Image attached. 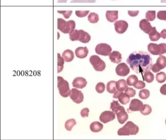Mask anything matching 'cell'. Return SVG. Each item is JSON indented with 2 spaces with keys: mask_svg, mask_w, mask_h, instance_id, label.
Listing matches in <instances>:
<instances>
[{
  "mask_svg": "<svg viewBox=\"0 0 166 140\" xmlns=\"http://www.w3.org/2000/svg\"><path fill=\"white\" fill-rule=\"evenodd\" d=\"M147 49L151 54L160 55V47L159 45L151 43L147 45Z\"/></svg>",
  "mask_w": 166,
  "mask_h": 140,
  "instance_id": "cell-18",
  "label": "cell"
},
{
  "mask_svg": "<svg viewBox=\"0 0 166 140\" xmlns=\"http://www.w3.org/2000/svg\"><path fill=\"white\" fill-rule=\"evenodd\" d=\"M149 90H147V89H142V90H140L139 93V96L140 97V99L145 100V99H147L148 97L150 96Z\"/></svg>",
  "mask_w": 166,
  "mask_h": 140,
  "instance_id": "cell-36",
  "label": "cell"
},
{
  "mask_svg": "<svg viewBox=\"0 0 166 140\" xmlns=\"http://www.w3.org/2000/svg\"><path fill=\"white\" fill-rule=\"evenodd\" d=\"M76 124H77V122L74 119H70L66 121L64 124V127L67 130L70 131L72 130L74 126L76 125Z\"/></svg>",
  "mask_w": 166,
  "mask_h": 140,
  "instance_id": "cell-29",
  "label": "cell"
},
{
  "mask_svg": "<svg viewBox=\"0 0 166 140\" xmlns=\"http://www.w3.org/2000/svg\"><path fill=\"white\" fill-rule=\"evenodd\" d=\"M145 17L147 21H154L156 18V12L155 11H149L146 13Z\"/></svg>",
  "mask_w": 166,
  "mask_h": 140,
  "instance_id": "cell-33",
  "label": "cell"
},
{
  "mask_svg": "<svg viewBox=\"0 0 166 140\" xmlns=\"http://www.w3.org/2000/svg\"><path fill=\"white\" fill-rule=\"evenodd\" d=\"M130 71V68L128 67L127 65L125 63L119 64L115 69L116 74L121 77H125L127 76Z\"/></svg>",
  "mask_w": 166,
  "mask_h": 140,
  "instance_id": "cell-9",
  "label": "cell"
},
{
  "mask_svg": "<svg viewBox=\"0 0 166 140\" xmlns=\"http://www.w3.org/2000/svg\"><path fill=\"white\" fill-rule=\"evenodd\" d=\"M125 93L127 94L130 97H134L136 94L135 90L133 88L130 87L126 88V90H125Z\"/></svg>",
  "mask_w": 166,
  "mask_h": 140,
  "instance_id": "cell-39",
  "label": "cell"
},
{
  "mask_svg": "<svg viewBox=\"0 0 166 140\" xmlns=\"http://www.w3.org/2000/svg\"><path fill=\"white\" fill-rule=\"evenodd\" d=\"M76 56L77 57H78L79 59H84L85 58L88 56L89 53V50L87 47H81L77 48L75 51Z\"/></svg>",
  "mask_w": 166,
  "mask_h": 140,
  "instance_id": "cell-15",
  "label": "cell"
},
{
  "mask_svg": "<svg viewBox=\"0 0 166 140\" xmlns=\"http://www.w3.org/2000/svg\"><path fill=\"white\" fill-rule=\"evenodd\" d=\"M62 57L64 59L65 62H69L74 59V54L72 50L67 49L62 53Z\"/></svg>",
  "mask_w": 166,
  "mask_h": 140,
  "instance_id": "cell-20",
  "label": "cell"
},
{
  "mask_svg": "<svg viewBox=\"0 0 166 140\" xmlns=\"http://www.w3.org/2000/svg\"><path fill=\"white\" fill-rule=\"evenodd\" d=\"M109 59L114 64H119L122 60L121 53L118 51H113L109 56Z\"/></svg>",
  "mask_w": 166,
  "mask_h": 140,
  "instance_id": "cell-17",
  "label": "cell"
},
{
  "mask_svg": "<svg viewBox=\"0 0 166 140\" xmlns=\"http://www.w3.org/2000/svg\"><path fill=\"white\" fill-rule=\"evenodd\" d=\"M90 128L93 133H98L103 128V125L99 121H94L91 124Z\"/></svg>",
  "mask_w": 166,
  "mask_h": 140,
  "instance_id": "cell-21",
  "label": "cell"
},
{
  "mask_svg": "<svg viewBox=\"0 0 166 140\" xmlns=\"http://www.w3.org/2000/svg\"><path fill=\"white\" fill-rule=\"evenodd\" d=\"M159 46L160 47V55L166 53V43H160Z\"/></svg>",
  "mask_w": 166,
  "mask_h": 140,
  "instance_id": "cell-45",
  "label": "cell"
},
{
  "mask_svg": "<svg viewBox=\"0 0 166 140\" xmlns=\"http://www.w3.org/2000/svg\"><path fill=\"white\" fill-rule=\"evenodd\" d=\"M64 60L63 57H61L59 53L57 54V73H60L64 69Z\"/></svg>",
  "mask_w": 166,
  "mask_h": 140,
  "instance_id": "cell-28",
  "label": "cell"
},
{
  "mask_svg": "<svg viewBox=\"0 0 166 140\" xmlns=\"http://www.w3.org/2000/svg\"></svg>",
  "mask_w": 166,
  "mask_h": 140,
  "instance_id": "cell-54",
  "label": "cell"
},
{
  "mask_svg": "<svg viewBox=\"0 0 166 140\" xmlns=\"http://www.w3.org/2000/svg\"><path fill=\"white\" fill-rule=\"evenodd\" d=\"M139 27L142 31L147 34H149L152 29L151 25L147 19H142L140 21L139 23Z\"/></svg>",
  "mask_w": 166,
  "mask_h": 140,
  "instance_id": "cell-13",
  "label": "cell"
},
{
  "mask_svg": "<svg viewBox=\"0 0 166 140\" xmlns=\"http://www.w3.org/2000/svg\"><path fill=\"white\" fill-rule=\"evenodd\" d=\"M160 36H161V37H162V38H164V39H166V29H164V30H163L161 32Z\"/></svg>",
  "mask_w": 166,
  "mask_h": 140,
  "instance_id": "cell-51",
  "label": "cell"
},
{
  "mask_svg": "<svg viewBox=\"0 0 166 140\" xmlns=\"http://www.w3.org/2000/svg\"><path fill=\"white\" fill-rule=\"evenodd\" d=\"M96 0H72V3H95Z\"/></svg>",
  "mask_w": 166,
  "mask_h": 140,
  "instance_id": "cell-46",
  "label": "cell"
},
{
  "mask_svg": "<svg viewBox=\"0 0 166 140\" xmlns=\"http://www.w3.org/2000/svg\"><path fill=\"white\" fill-rule=\"evenodd\" d=\"M139 132V127L132 121H127L126 124L118 131L119 136L135 135Z\"/></svg>",
  "mask_w": 166,
  "mask_h": 140,
  "instance_id": "cell-2",
  "label": "cell"
},
{
  "mask_svg": "<svg viewBox=\"0 0 166 140\" xmlns=\"http://www.w3.org/2000/svg\"><path fill=\"white\" fill-rule=\"evenodd\" d=\"M89 109L88 108H83L81 112V116L83 118H86L89 117Z\"/></svg>",
  "mask_w": 166,
  "mask_h": 140,
  "instance_id": "cell-44",
  "label": "cell"
},
{
  "mask_svg": "<svg viewBox=\"0 0 166 140\" xmlns=\"http://www.w3.org/2000/svg\"><path fill=\"white\" fill-rule=\"evenodd\" d=\"M115 119V114L113 112L106 111L103 112L100 116V121L103 123H107L109 121H113Z\"/></svg>",
  "mask_w": 166,
  "mask_h": 140,
  "instance_id": "cell-8",
  "label": "cell"
},
{
  "mask_svg": "<svg viewBox=\"0 0 166 140\" xmlns=\"http://www.w3.org/2000/svg\"><path fill=\"white\" fill-rule=\"evenodd\" d=\"M87 83L88 82L83 77H79L74 79L72 82V85L74 88L83 89L87 85Z\"/></svg>",
  "mask_w": 166,
  "mask_h": 140,
  "instance_id": "cell-12",
  "label": "cell"
},
{
  "mask_svg": "<svg viewBox=\"0 0 166 140\" xmlns=\"http://www.w3.org/2000/svg\"><path fill=\"white\" fill-rule=\"evenodd\" d=\"M80 38L79 40V42L81 43H89L91 40V36L88 32L84 31L83 30H80Z\"/></svg>",
  "mask_w": 166,
  "mask_h": 140,
  "instance_id": "cell-19",
  "label": "cell"
},
{
  "mask_svg": "<svg viewBox=\"0 0 166 140\" xmlns=\"http://www.w3.org/2000/svg\"><path fill=\"white\" fill-rule=\"evenodd\" d=\"M89 11H77L76 12V15L79 18L85 17L89 13Z\"/></svg>",
  "mask_w": 166,
  "mask_h": 140,
  "instance_id": "cell-41",
  "label": "cell"
},
{
  "mask_svg": "<svg viewBox=\"0 0 166 140\" xmlns=\"http://www.w3.org/2000/svg\"><path fill=\"white\" fill-rule=\"evenodd\" d=\"M149 36L150 40L151 41H157L159 40L161 37L160 34L157 31L155 27L152 28L151 31H150V32L149 34Z\"/></svg>",
  "mask_w": 166,
  "mask_h": 140,
  "instance_id": "cell-24",
  "label": "cell"
},
{
  "mask_svg": "<svg viewBox=\"0 0 166 140\" xmlns=\"http://www.w3.org/2000/svg\"><path fill=\"white\" fill-rule=\"evenodd\" d=\"M57 88L60 95L64 97H68L71 94V90L67 81L62 77H57Z\"/></svg>",
  "mask_w": 166,
  "mask_h": 140,
  "instance_id": "cell-4",
  "label": "cell"
},
{
  "mask_svg": "<svg viewBox=\"0 0 166 140\" xmlns=\"http://www.w3.org/2000/svg\"><path fill=\"white\" fill-rule=\"evenodd\" d=\"M144 104L143 102L137 99H135L131 100L128 111L130 112L140 111L142 109Z\"/></svg>",
  "mask_w": 166,
  "mask_h": 140,
  "instance_id": "cell-11",
  "label": "cell"
},
{
  "mask_svg": "<svg viewBox=\"0 0 166 140\" xmlns=\"http://www.w3.org/2000/svg\"><path fill=\"white\" fill-rule=\"evenodd\" d=\"M88 20L89 22L93 23V24H95L97 23L98 20H99V16L98 14L95 13H91L90 15L88 16Z\"/></svg>",
  "mask_w": 166,
  "mask_h": 140,
  "instance_id": "cell-32",
  "label": "cell"
},
{
  "mask_svg": "<svg viewBox=\"0 0 166 140\" xmlns=\"http://www.w3.org/2000/svg\"><path fill=\"white\" fill-rule=\"evenodd\" d=\"M121 93V91H120L119 90L116 91L113 95V98L114 99H118L119 98V95H120Z\"/></svg>",
  "mask_w": 166,
  "mask_h": 140,
  "instance_id": "cell-50",
  "label": "cell"
},
{
  "mask_svg": "<svg viewBox=\"0 0 166 140\" xmlns=\"http://www.w3.org/2000/svg\"><path fill=\"white\" fill-rule=\"evenodd\" d=\"M113 1H114V0H113Z\"/></svg>",
  "mask_w": 166,
  "mask_h": 140,
  "instance_id": "cell-55",
  "label": "cell"
},
{
  "mask_svg": "<svg viewBox=\"0 0 166 140\" xmlns=\"http://www.w3.org/2000/svg\"><path fill=\"white\" fill-rule=\"evenodd\" d=\"M144 80L147 83H151L154 80V75L152 74L150 71H147L145 72L143 75Z\"/></svg>",
  "mask_w": 166,
  "mask_h": 140,
  "instance_id": "cell-30",
  "label": "cell"
},
{
  "mask_svg": "<svg viewBox=\"0 0 166 140\" xmlns=\"http://www.w3.org/2000/svg\"><path fill=\"white\" fill-rule=\"evenodd\" d=\"M90 62L93 65V68L97 71H103L105 70L106 65L104 61H103L98 55H93L90 57Z\"/></svg>",
  "mask_w": 166,
  "mask_h": 140,
  "instance_id": "cell-5",
  "label": "cell"
},
{
  "mask_svg": "<svg viewBox=\"0 0 166 140\" xmlns=\"http://www.w3.org/2000/svg\"><path fill=\"white\" fill-rule=\"evenodd\" d=\"M160 93L162 95H166V84L163 85L160 88Z\"/></svg>",
  "mask_w": 166,
  "mask_h": 140,
  "instance_id": "cell-49",
  "label": "cell"
},
{
  "mask_svg": "<svg viewBox=\"0 0 166 140\" xmlns=\"http://www.w3.org/2000/svg\"><path fill=\"white\" fill-rule=\"evenodd\" d=\"M157 17L158 19L161 20L166 21V11H160L157 13Z\"/></svg>",
  "mask_w": 166,
  "mask_h": 140,
  "instance_id": "cell-40",
  "label": "cell"
},
{
  "mask_svg": "<svg viewBox=\"0 0 166 140\" xmlns=\"http://www.w3.org/2000/svg\"><path fill=\"white\" fill-rule=\"evenodd\" d=\"M140 113L144 116H147L151 113V107L148 104H144L142 109L140 111Z\"/></svg>",
  "mask_w": 166,
  "mask_h": 140,
  "instance_id": "cell-34",
  "label": "cell"
},
{
  "mask_svg": "<svg viewBox=\"0 0 166 140\" xmlns=\"http://www.w3.org/2000/svg\"><path fill=\"white\" fill-rule=\"evenodd\" d=\"M116 117L119 123L121 124L125 123L128 119V115L125 109L121 110L116 113Z\"/></svg>",
  "mask_w": 166,
  "mask_h": 140,
  "instance_id": "cell-16",
  "label": "cell"
},
{
  "mask_svg": "<svg viewBox=\"0 0 166 140\" xmlns=\"http://www.w3.org/2000/svg\"><path fill=\"white\" fill-rule=\"evenodd\" d=\"M118 11H108L106 14L107 20L110 23L115 22L118 19Z\"/></svg>",
  "mask_w": 166,
  "mask_h": 140,
  "instance_id": "cell-14",
  "label": "cell"
},
{
  "mask_svg": "<svg viewBox=\"0 0 166 140\" xmlns=\"http://www.w3.org/2000/svg\"><path fill=\"white\" fill-rule=\"evenodd\" d=\"M105 84L102 82H99L97 84V85L96 86V90L98 93L99 94H102L105 91Z\"/></svg>",
  "mask_w": 166,
  "mask_h": 140,
  "instance_id": "cell-38",
  "label": "cell"
},
{
  "mask_svg": "<svg viewBox=\"0 0 166 140\" xmlns=\"http://www.w3.org/2000/svg\"><path fill=\"white\" fill-rule=\"evenodd\" d=\"M69 38L72 41L79 40L80 38V32L79 30H75L74 31L69 34Z\"/></svg>",
  "mask_w": 166,
  "mask_h": 140,
  "instance_id": "cell-35",
  "label": "cell"
},
{
  "mask_svg": "<svg viewBox=\"0 0 166 140\" xmlns=\"http://www.w3.org/2000/svg\"><path fill=\"white\" fill-rule=\"evenodd\" d=\"M67 1V0H58V2H59V3H61V2L65 3V2H66Z\"/></svg>",
  "mask_w": 166,
  "mask_h": 140,
  "instance_id": "cell-52",
  "label": "cell"
},
{
  "mask_svg": "<svg viewBox=\"0 0 166 140\" xmlns=\"http://www.w3.org/2000/svg\"><path fill=\"white\" fill-rule=\"evenodd\" d=\"M115 30L117 33L122 34L125 33L127 30L128 24L127 22L124 20H119L114 23Z\"/></svg>",
  "mask_w": 166,
  "mask_h": 140,
  "instance_id": "cell-10",
  "label": "cell"
},
{
  "mask_svg": "<svg viewBox=\"0 0 166 140\" xmlns=\"http://www.w3.org/2000/svg\"><path fill=\"white\" fill-rule=\"evenodd\" d=\"M145 86L146 84L143 81H138L137 83L135 84V86H134V87L138 89H143L145 87Z\"/></svg>",
  "mask_w": 166,
  "mask_h": 140,
  "instance_id": "cell-43",
  "label": "cell"
},
{
  "mask_svg": "<svg viewBox=\"0 0 166 140\" xmlns=\"http://www.w3.org/2000/svg\"><path fill=\"white\" fill-rule=\"evenodd\" d=\"M126 61L131 68L137 74H143L145 72L151 70L152 61L147 53H132L129 55Z\"/></svg>",
  "mask_w": 166,
  "mask_h": 140,
  "instance_id": "cell-1",
  "label": "cell"
},
{
  "mask_svg": "<svg viewBox=\"0 0 166 140\" xmlns=\"http://www.w3.org/2000/svg\"><path fill=\"white\" fill-rule=\"evenodd\" d=\"M119 102L121 103V104H127L130 101V97L128 96L127 94L125 93L121 92L120 95H119Z\"/></svg>",
  "mask_w": 166,
  "mask_h": 140,
  "instance_id": "cell-26",
  "label": "cell"
},
{
  "mask_svg": "<svg viewBox=\"0 0 166 140\" xmlns=\"http://www.w3.org/2000/svg\"><path fill=\"white\" fill-rule=\"evenodd\" d=\"M76 23L73 20L65 21L62 18L57 19V29L64 33H71L75 30Z\"/></svg>",
  "mask_w": 166,
  "mask_h": 140,
  "instance_id": "cell-3",
  "label": "cell"
},
{
  "mask_svg": "<svg viewBox=\"0 0 166 140\" xmlns=\"http://www.w3.org/2000/svg\"><path fill=\"white\" fill-rule=\"evenodd\" d=\"M112 50L111 47L106 43H100L95 48L96 53L103 56H109Z\"/></svg>",
  "mask_w": 166,
  "mask_h": 140,
  "instance_id": "cell-6",
  "label": "cell"
},
{
  "mask_svg": "<svg viewBox=\"0 0 166 140\" xmlns=\"http://www.w3.org/2000/svg\"><path fill=\"white\" fill-rule=\"evenodd\" d=\"M139 11H128V15L131 17H136L139 14Z\"/></svg>",
  "mask_w": 166,
  "mask_h": 140,
  "instance_id": "cell-48",
  "label": "cell"
},
{
  "mask_svg": "<svg viewBox=\"0 0 166 140\" xmlns=\"http://www.w3.org/2000/svg\"><path fill=\"white\" fill-rule=\"evenodd\" d=\"M110 109H112V112H113L115 114H116L121 110L125 109V108L119 104L118 101H113V102L110 104Z\"/></svg>",
  "mask_w": 166,
  "mask_h": 140,
  "instance_id": "cell-22",
  "label": "cell"
},
{
  "mask_svg": "<svg viewBox=\"0 0 166 140\" xmlns=\"http://www.w3.org/2000/svg\"><path fill=\"white\" fill-rule=\"evenodd\" d=\"M116 82L114 81H110L107 83L106 86L107 91L110 94H114L116 91Z\"/></svg>",
  "mask_w": 166,
  "mask_h": 140,
  "instance_id": "cell-27",
  "label": "cell"
},
{
  "mask_svg": "<svg viewBox=\"0 0 166 140\" xmlns=\"http://www.w3.org/2000/svg\"><path fill=\"white\" fill-rule=\"evenodd\" d=\"M138 81V77L135 75H131L128 77L127 79V84L128 86H135V84L137 83Z\"/></svg>",
  "mask_w": 166,
  "mask_h": 140,
  "instance_id": "cell-31",
  "label": "cell"
},
{
  "mask_svg": "<svg viewBox=\"0 0 166 140\" xmlns=\"http://www.w3.org/2000/svg\"><path fill=\"white\" fill-rule=\"evenodd\" d=\"M161 2L162 3H166V0H161Z\"/></svg>",
  "mask_w": 166,
  "mask_h": 140,
  "instance_id": "cell-53",
  "label": "cell"
},
{
  "mask_svg": "<svg viewBox=\"0 0 166 140\" xmlns=\"http://www.w3.org/2000/svg\"><path fill=\"white\" fill-rule=\"evenodd\" d=\"M152 71L154 72L155 73H157V72H159L160 71V69H159L158 66H157L156 63L154 65H152V66L151 67Z\"/></svg>",
  "mask_w": 166,
  "mask_h": 140,
  "instance_id": "cell-47",
  "label": "cell"
},
{
  "mask_svg": "<svg viewBox=\"0 0 166 140\" xmlns=\"http://www.w3.org/2000/svg\"><path fill=\"white\" fill-rule=\"evenodd\" d=\"M58 13L62 14L64 15V18L66 19H68L69 17H71L72 14V11H57Z\"/></svg>",
  "mask_w": 166,
  "mask_h": 140,
  "instance_id": "cell-42",
  "label": "cell"
},
{
  "mask_svg": "<svg viewBox=\"0 0 166 140\" xmlns=\"http://www.w3.org/2000/svg\"><path fill=\"white\" fill-rule=\"evenodd\" d=\"M116 88L117 90L122 92L126 90V88H128L127 82L125 79H120L116 82Z\"/></svg>",
  "mask_w": 166,
  "mask_h": 140,
  "instance_id": "cell-23",
  "label": "cell"
},
{
  "mask_svg": "<svg viewBox=\"0 0 166 140\" xmlns=\"http://www.w3.org/2000/svg\"><path fill=\"white\" fill-rule=\"evenodd\" d=\"M69 97L74 102L77 104H81L84 100V95L83 93L76 88L72 89Z\"/></svg>",
  "mask_w": 166,
  "mask_h": 140,
  "instance_id": "cell-7",
  "label": "cell"
},
{
  "mask_svg": "<svg viewBox=\"0 0 166 140\" xmlns=\"http://www.w3.org/2000/svg\"><path fill=\"white\" fill-rule=\"evenodd\" d=\"M156 81L160 83H164L166 80V74L164 72H161L157 74L156 76Z\"/></svg>",
  "mask_w": 166,
  "mask_h": 140,
  "instance_id": "cell-37",
  "label": "cell"
},
{
  "mask_svg": "<svg viewBox=\"0 0 166 140\" xmlns=\"http://www.w3.org/2000/svg\"><path fill=\"white\" fill-rule=\"evenodd\" d=\"M156 64L160 70L164 69L166 67V57L164 55H160L157 59Z\"/></svg>",
  "mask_w": 166,
  "mask_h": 140,
  "instance_id": "cell-25",
  "label": "cell"
}]
</instances>
